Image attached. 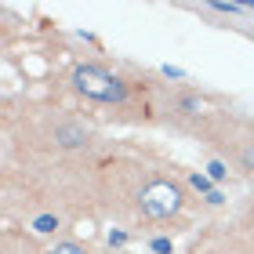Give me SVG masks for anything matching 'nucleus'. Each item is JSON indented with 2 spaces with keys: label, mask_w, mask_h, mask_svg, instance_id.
Wrapping results in <instances>:
<instances>
[{
  "label": "nucleus",
  "mask_w": 254,
  "mask_h": 254,
  "mask_svg": "<svg viewBox=\"0 0 254 254\" xmlns=\"http://www.w3.org/2000/svg\"><path fill=\"white\" fill-rule=\"evenodd\" d=\"M189 189H192V192H207V196L214 192V189H211V178H203V175H189Z\"/></svg>",
  "instance_id": "6"
},
{
  "label": "nucleus",
  "mask_w": 254,
  "mask_h": 254,
  "mask_svg": "<svg viewBox=\"0 0 254 254\" xmlns=\"http://www.w3.org/2000/svg\"><path fill=\"white\" fill-rule=\"evenodd\" d=\"M69 84H73L80 98L95 102V106H113L120 113H127L134 102H142V95H149V80H131L124 73H113V69L98 65V62L73 65Z\"/></svg>",
  "instance_id": "1"
},
{
  "label": "nucleus",
  "mask_w": 254,
  "mask_h": 254,
  "mask_svg": "<svg viewBox=\"0 0 254 254\" xmlns=\"http://www.w3.org/2000/svg\"><path fill=\"white\" fill-rule=\"evenodd\" d=\"M149 251L153 254H175V244H171V236H153L149 240Z\"/></svg>",
  "instance_id": "4"
},
{
  "label": "nucleus",
  "mask_w": 254,
  "mask_h": 254,
  "mask_svg": "<svg viewBox=\"0 0 254 254\" xmlns=\"http://www.w3.org/2000/svg\"><path fill=\"white\" fill-rule=\"evenodd\" d=\"M192 134H203L218 149V156H225L229 167L254 182V124L251 120L233 117V113H207Z\"/></svg>",
  "instance_id": "2"
},
{
  "label": "nucleus",
  "mask_w": 254,
  "mask_h": 254,
  "mask_svg": "<svg viewBox=\"0 0 254 254\" xmlns=\"http://www.w3.org/2000/svg\"><path fill=\"white\" fill-rule=\"evenodd\" d=\"M207 171H211V182H225L229 178V164H225V160H211Z\"/></svg>",
  "instance_id": "5"
},
{
  "label": "nucleus",
  "mask_w": 254,
  "mask_h": 254,
  "mask_svg": "<svg viewBox=\"0 0 254 254\" xmlns=\"http://www.w3.org/2000/svg\"><path fill=\"white\" fill-rule=\"evenodd\" d=\"M4 254H113V251H98L87 240H51V244H37L29 233L22 236L18 229L4 233Z\"/></svg>",
  "instance_id": "3"
},
{
  "label": "nucleus",
  "mask_w": 254,
  "mask_h": 254,
  "mask_svg": "<svg viewBox=\"0 0 254 254\" xmlns=\"http://www.w3.org/2000/svg\"><path fill=\"white\" fill-rule=\"evenodd\" d=\"M164 76H167V80H182L186 73H182V69H175V65H164Z\"/></svg>",
  "instance_id": "7"
}]
</instances>
